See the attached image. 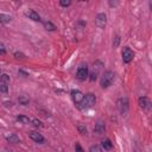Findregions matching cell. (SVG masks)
Instances as JSON below:
<instances>
[{
  "mask_svg": "<svg viewBox=\"0 0 152 152\" xmlns=\"http://www.w3.org/2000/svg\"><path fill=\"white\" fill-rule=\"evenodd\" d=\"M138 103H139V106H140L142 109H146V108H148V107H150V104H151L150 100H148L146 96H141V97H139V100H138Z\"/></svg>",
  "mask_w": 152,
  "mask_h": 152,
  "instance_id": "obj_12",
  "label": "cell"
},
{
  "mask_svg": "<svg viewBox=\"0 0 152 152\" xmlns=\"http://www.w3.org/2000/svg\"><path fill=\"white\" fill-rule=\"evenodd\" d=\"M120 44V37L119 36H115L114 37V40H113V48H118Z\"/></svg>",
  "mask_w": 152,
  "mask_h": 152,
  "instance_id": "obj_24",
  "label": "cell"
},
{
  "mask_svg": "<svg viewBox=\"0 0 152 152\" xmlns=\"http://www.w3.org/2000/svg\"><path fill=\"white\" fill-rule=\"evenodd\" d=\"M104 131H106V125H104V122L97 121V122L95 124V127H94V133L102 134V133H104Z\"/></svg>",
  "mask_w": 152,
  "mask_h": 152,
  "instance_id": "obj_10",
  "label": "cell"
},
{
  "mask_svg": "<svg viewBox=\"0 0 152 152\" xmlns=\"http://www.w3.org/2000/svg\"><path fill=\"white\" fill-rule=\"evenodd\" d=\"M88 75H89V71L87 65H81L76 71V78L78 81H86L88 78Z\"/></svg>",
  "mask_w": 152,
  "mask_h": 152,
  "instance_id": "obj_7",
  "label": "cell"
},
{
  "mask_svg": "<svg viewBox=\"0 0 152 152\" xmlns=\"http://www.w3.org/2000/svg\"><path fill=\"white\" fill-rule=\"evenodd\" d=\"M89 152H102V148L99 145H91L89 147Z\"/></svg>",
  "mask_w": 152,
  "mask_h": 152,
  "instance_id": "obj_22",
  "label": "cell"
},
{
  "mask_svg": "<svg viewBox=\"0 0 152 152\" xmlns=\"http://www.w3.org/2000/svg\"><path fill=\"white\" fill-rule=\"evenodd\" d=\"M95 103H96V96H95L93 93H88V94H86V96L83 97L82 102H81L80 104H77V107H78V109H81V110H86V109L91 108Z\"/></svg>",
  "mask_w": 152,
  "mask_h": 152,
  "instance_id": "obj_1",
  "label": "cell"
},
{
  "mask_svg": "<svg viewBox=\"0 0 152 152\" xmlns=\"http://www.w3.org/2000/svg\"><path fill=\"white\" fill-rule=\"evenodd\" d=\"M14 57H15V58H18V59H23V58H25V55H24L23 52L15 51V52H14Z\"/></svg>",
  "mask_w": 152,
  "mask_h": 152,
  "instance_id": "obj_25",
  "label": "cell"
},
{
  "mask_svg": "<svg viewBox=\"0 0 152 152\" xmlns=\"http://www.w3.org/2000/svg\"><path fill=\"white\" fill-rule=\"evenodd\" d=\"M101 145H102V147H103L106 151H110V150L113 148V144H112V141H110L109 139L102 140V141H101Z\"/></svg>",
  "mask_w": 152,
  "mask_h": 152,
  "instance_id": "obj_13",
  "label": "cell"
},
{
  "mask_svg": "<svg viewBox=\"0 0 152 152\" xmlns=\"http://www.w3.org/2000/svg\"><path fill=\"white\" fill-rule=\"evenodd\" d=\"M25 14L28 17V19H31V20H33V21H40V15H39L34 10H28Z\"/></svg>",
  "mask_w": 152,
  "mask_h": 152,
  "instance_id": "obj_11",
  "label": "cell"
},
{
  "mask_svg": "<svg viewBox=\"0 0 152 152\" xmlns=\"http://www.w3.org/2000/svg\"><path fill=\"white\" fill-rule=\"evenodd\" d=\"M18 102H19V104L27 106V104H28V102H30V100H28V97H27V96H25V95H20V96L18 97Z\"/></svg>",
  "mask_w": 152,
  "mask_h": 152,
  "instance_id": "obj_17",
  "label": "cell"
},
{
  "mask_svg": "<svg viewBox=\"0 0 152 152\" xmlns=\"http://www.w3.org/2000/svg\"><path fill=\"white\" fill-rule=\"evenodd\" d=\"M0 72H1V70H0Z\"/></svg>",
  "mask_w": 152,
  "mask_h": 152,
  "instance_id": "obj_33",
  "label": "cell"
},
{
  "mask_svg": "<svg viewBox=\"0 0 152 152\" xmlns=\"http://www.w3.org/2000/svg\"><path fill=\"white\" fill-rule=\"evenodd\" d=\"M30 138H31L34 142H38V144H43V142L45 141V138H44L40 133H38V132H36V131L30 132Z\"/></svg>",
  "mask_w": 152,
  "mask_h": 152,
  "instance_id": "obj_9",
  "label": "cell"
},
{
  "mask_svg": "<svg viewBox=\"0 0 152 152\" xmlns=\"http://www.w3.org/2000/svg\"><path fill=\"white\" fill-rule=\"evenodd\" d=\"M71 97H72V101L76 103V104H80L81 102H82V100H83V97H84V94L81 91V90H78V89H72L71 90Z\"/></svg>",
  "mask_w": 152,
  "mask_h": 152,
  "instance_id": "obj_8",
  "label": "cell"
},
{
  "mask_svg": "<svg viewBox=\"0 0 152 152\" xmlns=\"http://www.w3.org/2000/svg\"><path fill=\"white\" fill-rule=\"evenodd\" d=\"M6 152H12V151H6Z\"/></svg>",
  "mask_w": 152,
  "mask_h": 152,
  "instance_id": "obj_32",
  "label": "cell"
},
{
  "mask_svg": "<svg viewBox=\"0 0 152 152\" xmlns=\"http://www.w3.org/2000/svg\"><path fill=\"white\" fill-rule=\"evenodd\" d=\"M0 83H2V84H8V83H10V76H8L7 74L0 75Z\"/></svg>",
  "mask_w": 152,
  "mask_h": 152,
  "instance_id": "obj_19",
  "label": "cell"
},
{
  "mask_svg": "<svg viewBox=\"0 0 152 152\" xmlns=\"http://www.w3.org/2000/svg\"><path fill=\"white\" fill-rule=\"evenodd\" d=\"M44 27H45V30H48V31H56V25L55 24H52L51 21H45L44 23Z\"/></svg>",
  "mask_w": 152,
  "mask_h": 152,
  "instance_id": "obj_18",
  "label": "cell"
},
{
  "mask_svg": "<svg viewBox=\"0 0 152 152\" xmlns=\"http://www.w3.org/2000/svg\"><path fill=\"white\" fill-rule=\"evenodd\" d=\"M116 106H118L120 113L121 114H125V113H127V110L129 108V101H128L127 97H121V99H119L116 101Z\"/></svg>",
  "mask_w": 152,
  "mask_h": 152,
  "instance_id": "obj_4",
  "label": "cell"
},
{
  "mask_svg": "<svg viewBox=\"0 0 152 152\" xmlns=\"http://www.w3.org/2000/svg\"><path fill=\"white\" fill-rule=\"evenodd\" d=\"M77 131H78L80 134H87V127L84 125H82V124L77 125Z\"/></svg>",
  "mask_w": 152,
  "mask_h": 152,
  "instance_id": "obj_21",
  "label": "cell"
},
{
  "mask_svg": "<svg viewBox=\"0 0 152 152\" xmlns=\"http://www.w3.org/2000/svg\"><path fill=\"white\" fill-rule=\"evenodd\" d=\"M75 151H76V152H84L83 148H82V146L80 145V142H76V144H75Z\"/></svg>",
  "mask_w": 152,
  "mask_h": 152,
  "instance_id": "obj_27",
  "label": "cell"
},
{
  "mask_svg": "<svg viewBox=\"0 0 152 152\" xmlns=\"http://www.w3.org/2000/svg\"><path fill=\"white\" fill-rule=\"evenodd\" d=\"M8 93V86L0 83V95H6Z\"/></svg>",
  "mask_w": 152,
  "mask_h": 152,
  "instance_id": "obj_20",
  "label": "cell"
},
{
  "mask_svg": "<svg viewBox=\"0 0 152 152\" xmlns=\"http://www.w3.org/2000/svg\"><path fill=\"white\" fill-rule=\"evenodd\" d=\"M109 5H110V6H115V5H118V2H113V1H110Z\"/></svg>",
  "mask_w": 152,
  "mask_h": 152,
  "instance_id": "obj_31",
  "label": "cell"
},
{
  "mask_svg": "<svg viewBox=\"0 0 152 152\" xmlns=\"http://www.w3.org/2000/svg\"><path fill=\"white\" fill-rule=\"evenodd\" d=\"M19 74H21V75H24V76H28V74L25 72V71H23V70H19Z\"/></svg>",
  "mask_w": 152,
  "mask_h": 152,
  "instance_id": "obj_30",
  "label": "cell"
},
{
  "mask_svg": "<svg viewBox=\"0 0 152 152\" xmlns=\"http://www.w3.org/2000/svg\"><path fill=\"white\" fill-rule=\"evenodd\" d=\"M12 20V17L10 14H5V13H0V23H4V24H7Z\"/></svg>",
  "mask_w": 152,
  "mask_h": 152,
  "instance_id": "obj_15",
  "label": "cell"
},
{
  "mask_svg": "<svg viewBox=\"0 0 152 152\" xmlns=\"http://www.w3.org/2000/svg\"><path fill=\"white\" fill-rule=\"evenodd\" d=\"M59 5L63 6V7H68V6L71 5V1H70V0H61V1H59Z\"/></svg>",
  "mask_w": 152,
  "mask_h": 152,
  "instance_id": "obj_23",
  "label": "cell"
},
{
  "mask_svg": "<svg viewBox=\"0 0 152 152\" xmlns=\"http://www.w3.org/2000/svg\"><path fill=\"white\" fill-rule=\"evenodd\" d=\"M6 140L8 142H12V144H18L20 141V139H19V137L17 134H10V135H7L6 137Z\"/></svg>",
  "mask_w": 152,
  "mask_h": 152,
  "instance_id": "obj_14",
  "label": "cell"
},
{
  "mask_svg": "<svg viewBox=\"0 0 152 152\" xmlns=\"http://www.w3.org/2000/svg\"><path fill=\"white\" fill-rule=\"evenodd\" d=\"M114 72L113 71H110V70H108V71H104L103 74H102V76H101V80H100V86H101V88H108L109 86H112V83H113V81H114Z\"/></svg>",
  "mask_w": 152,
  "mask_h": 152,
  "instance_id": "obj_2",
  "label": "cell"
},
{
  "mask_svg": "<svg viewBox=\"0 0 152 152\" xmlns=\"http://www.w3.org/2000/svg\"><path fill=\"white\" fill-rule=\"evenodd\" d=\"M101 66H102V63L101 62H95L94 63V65H93V69H91V71L89 72V80L91 81V82H94L96 78H97V76H99V72H100V70H101Z\"/></svg>",
  "mask_w": 152,
  "mask_h": 152,
  "instance_id": "obj_5",
  "label": "cell"
},
{
  "mask_svg": "<svg viewBox=\"0 0 152 152\" xmlns=\"http://www.w3.org/2000/svg\"><path fill=\"white\" fill-rule=\"evenodd\" d=\"M6 53V48H5V45L0 42V55H5Z\"/></svg>",
  "mask_w": 152,
  "mask_h": 152,
  "instance_id": "obj_28",
  "label": "cell"
},
{
  "mask_svg": "<svg viewBox=\"0 0 152 152\" xmlns=\"http://www.w3.org/2000/svg\"><path fill=\"white\" fill-rule=\"evenodd\" d=\"M17 121H19L20 124H24V125H28L30 124V119L26 115H18L17 116Z\"/></svg>",
  "mask_w": 152,
  "mask_h": 152,
  "instance_id": "obj_16",
  "label": "cell"
},
{
  "mask_svg": "<svg viewBox=\"0 0 152 152\" xmlns=\"http://www.w3.org/2000/svg\"><path fill=\"white\" fill-rule=\"evenodd\" d=\"M95 25L99 27V28H104L106 25H107V15L106 13H97L96 17H95Z\"/></svg>",
  "mask_w": 152,
  "mask_h": 152,
  "instance_id": "obj_6",
  "label": "cell"
},
{
  "mask_svg": "<svg viewBox=\"0 0 152 152\" xmlns=\"http://www.w3.org/2000/svg\"><path fill=\"white\" fill-rule=\"evenodd\" d=\"M122 61H124V63H126V64H128V63H131L132 61H133V57H134V52L131 50V48L129 46H125L124 49H122Z\"/></svg>",
  "mask_w": 152,
  "mask_h": 152,
  "instance_id": "obj_3",
  "label": "cell"
},
{
  "mask_svg": "<svg viewBox=\"0 0 152 152\" xmlns=\"http://www.w3.org/2000/svg\"><path fill=\"white\" fill-rule=\"evenodd\" d=\"M4 104H5V107H12L13 106V102L12 101H5Z\"/></svg>",
  "mask_w": 152,
  "mask_h": 152,
  "instance_id": "obj_29",
  "label": "cell"
},
{
  "mask_svg": "<svg viewBox=\"0 0 152 152\" xmlns=\"http://www.w3.org/2000/svg\"><path fill=\"white\" fill-rule=\"evenodd\" d=\"M32 124H33V126H36V127H42V126H43L42 121L38 120V119H33V120H32Z\"/></svg>",
  "mask_w": 152,
  "mask_h": 152,
  "instance_id": "obj_26",
  "label": "cell"
}]
</instances>
